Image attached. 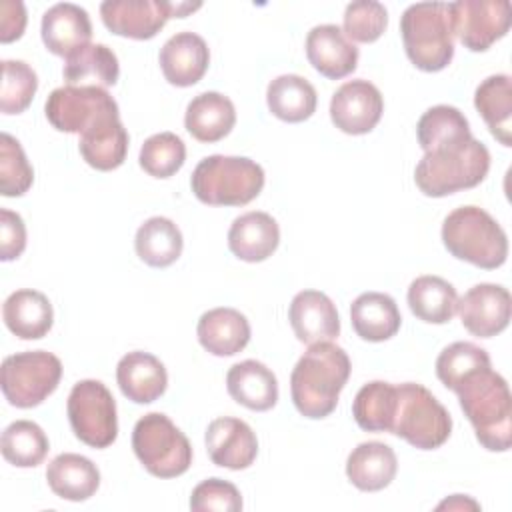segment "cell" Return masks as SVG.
I'll list each match as a JSON object with an SVG mask.
<instances>
[{"mask_svg":"<svg viewBox=\"0 0 512 512\" xmlns=\"http://www.w3.org/2000/svg\"><path fill=\"white\" fill-rule=\"evenodd\" d=\"M446 250L484 270L500 268L508 258V238L502 226L478 206L454 208L442 222Z\"/></svg>","mask_w":512,"mask_h":512,"instance_id":"5b68a950","label":"cell"},{"mask_svg":"<svg viewBox=\"0 0 512 512\" xmlns=\"http://www.w3.org/2000/svg\"><path fill=\"white\" fill-rule=\"evenodd\" d=\"M38 90V76L22 60H2L0 110L4 114L24 112Z\"/></svg>","mask_w":512,"mask_h":512,"instance_id":"60d3db41","label":"cell"},{"mask_svg":"<svg viewBox=\"0 0 512 512\" xmlns=\"http://www.w3.org/2000/svg\"><path fill=\"white\" fill-rule=\"evenodd\" d=\"M306 56L312 68L330 80H340L358 66L356 44L336 24H320L308 32Z\"/></svg>","mask_w":512,"mask_h":512,"instance_id":"ac0fdd59","label":"cell"},{"mask_svg":"<svg viewBox=\"0 0 512 512\" xmlns=\"http://www.w3.org/2000/svg\"><path fill=\"white\" fill-rule=\"evenodd\" d=\"M510 292L500 284L482 282L472 286L458 300V316L462 326L478 338H492L506 330L510 322Z\"/></svg>","mask_w":512,"mask_h":512,"instance_id":"9a60e30c","label":"cell"},{"mask_svg":"<svg viewBox=\"0 0 512 512\" xmlns=\"http://www.w3.org/2000/svg\"><path fill=\"white\" fill-rule=\"evenodd\" d=\"M160 68L172 86H194L202 80L210 64V50L196 32H176L160 48Z\"/></svg>","mask_w":512,"mask_h":512,"instance_id":"ffe728a7","label":"cell"},{"mask_svg":"<svg viewBox=\"0 0 512 512\" xmlns=\"http://www.w3.org/2000/svg\"><path fill=\"white\" fill-rule=\"evenodd\" d=\"M62 74L66 86L108 88L118 82L120 66L112 48L106 44H88L64 58Z\"/></svg>","mask_w":512,"mask_h":512,"instance_id":"1f68e13d","label":"cell"},{"mask_svg":"<svg viewBox=\"0 0 512 512\" xmlns=\"http://www.w3.org/2000/svg\"><path fill=\"white\" fill-rule=\"evenodd\" d=\"M268 110L284 122H304L316 112L318 96L314 86L298 74H282L266 88Z\"/></svg>","mask_w":512,"mask_h":512,"instance_id":"836d02e7","label":"cell"},{"mask_svg":"<svg viewBox=\"0 0 512 512\" xmlns=\"http://www.w3.org/2000/svg\"><path fill=\"white\" fill-rule=\"evenodd\" d=\"M474 106L484 118L490 134L512 146V80L508 74H492L474 92Z\"/></svg>","mask_w":512,"mask_h":512,"instance_id":"4dcf8cb0","label":"cell"},{"mask_svg":"<svg viewBox=\"0 0 512 512\" xmlns=\"http://www.w3.org/2000/svg\"><path fill=\"white\" fill-rule=\"evenodd\" d=\"M416 136L418 144L424 152L456 140L470 138V124L466 116L456 108L448 104H438L428 108L418 124H416Z\"/></svg>","mask_w":512,"mask_h":512,"instance_id":"74e56055","label":"cell"},{"mask_svg":"<svg viewBox=\"0 0 512 512\" xmlns=\"http://www.w3.org/2000/svg\"><path fill=\"white\" fill-rule=\"evenodd\" d=\"M200 2H166V0H106L100 4L104 26L124 38L150 40L170 18H184L198 10Z\"/></svg>","mask_w":512,"mask_h":512,"instance_id":"8fae6325","label":"cell"},{"mask_svg":"<svg viewBox=\"0 0 512 512\" xmlns=\"http://www.w3.org/2000/svg\"><path fill=\"white\" fill-rule=\"evenodd\" d=\"M50 490L70 502H84L96 494L100 486V472L96 464L80 454H58L46 468Z\"/></svg>","mask_w":512,"mask_h":512,"instance_id":"83f0119b","label":"cell"},{"mask_svg":"<svg viewBox=\"0 0 512 512\" xmlns=\"http://www.w3.org/2000/svg\"><path fill=\"white\" fill-rule=\"evenodd\" d=\"M226 388L232 400L254 412H266L278 402V380L274 372L258 360H242L230 366Z\"/></svg>","mask_w":512,"mask_h":512,"instance_id":"d4e9b609","label":"cell"},{"mask_svg":"<svg viewBox=\"0 0 512 512\" xmlns=\"http://www.w3.org/2000/svg\"><path fill=\"white\" fill-rule=\"evenodd\" d=\"M2 318L14 336L22 340H40L54 324V310L46 294L22 288L4 300Z\"/></svg>","mask_w":512,"mask_h":512,"instance_id":"cb8c5ba5","label":"cell"},{"mask_svg":"<svg viewBox=\"0 0 512 512\" xmlns=\"http://www.w3.org/2000/svg\"><path fill=\"white\" fill-rule=\"evenodd\" d=\"M186 160V146L174 132H158L144 140L140 148V168L154 178L174 176Z\"/></svg>","mask_w":512,"mask_h":512,"instance_id":"ab89813d","label":"cell"},{"mask_svg":"<svg viewBox=\"0 0 512 512\" xmlns=\"http://www.w3.org/2000/svg\"><path fill=\"white\" fill-rule=\"evenodd\" d=\"M396 410V386L384 380L364 384L352 402V416L366 432H390Z\"/></svg>","mask_w":512,"mask_h":512,"instance_id":"d590c367","label":"cell"},{"mask_svg":"<svg viewBox=\"0 0 512 512\" xmlns=\"http://www.w3.org/2000/svg\"><path fill=\"white\" fill-rule=\"evenodd\" d=\"M26 248V226L20 214L2 208L0 210V260L10 262L18 258Z\"/></svg>","mask_w":512,"mask_h":512,"instance_id":"f6af8a7d","label":"cell"},{"mask_svg":"<svg viewBox=\"0 0 512 512\" xmlns=\"http://www.w3.org/2000/svg\"><path fill=\"white\" fill-rule=\"evenodd\" d=\"M452 432V418L438 398L422 384L396 386V410L390 434L418 450L440 448Z\"/></svg>","mask_w":512,"mask_h":512,"instance_id":"52a82bcc","label":"cell"},{"mask_svg":"<svg viewBox=\"0 0 512 512\" xmlns=\"http://www.w3.org/2000/svg\"><path fill=\"white\" fill-rule=\"evenodd\" d=\"M350 322L362 340L384 342L396 336L402 316L392 296L384 292H364L350 306Z\"/></svg>","mask_w":512,"mask_h":512,"instance_id":"f546056e","label":"cell"},{"mask_svg":"<svg viewBox=\"0 0 512 512\" xmlns=\"http://www.w3.org/2000/svg\"><path fill=\"white\" fill-rule=\"evenodd\" d=\"M450 12L454 36L472 52L488 50L510 28L508 0H458Z\"/></svg>","mask_w":512,"mask_h":512,"instance_id":"4fadbf2b","label":"cell"},{"mask_svg":"<svg viewBox=\"0 0 512 512\" xmlns=\"http://www.w3.org/2000/svg\"><path fill=\"white\" fill-rule=\"evenodd\" d=\"M442 508H448V510H452V508H458V510L474 508V510H478L480 504L470 500V498H466V496H462V494H454L450 500H444L442 504H438V510H442Z\"/></svg>","mask_w":512,"mask_h":512,"instance_id":"7dc6e473","label":"cell"},{"mask_svg":"<svg viewBox=\"0 0 512 512\" xmlns=\"http://www.w3.org/2000/svg\"><path fill=\"white\" fill-rule=\"evenodd\" d=\"M206 448L210 460L228 470H244L252 466L258 454V440L254 430L240 418L222 416L206 428Z\"/></svg>","mask_w":512,"mask_h":512,"instance_id":"2e32d148","label":"cell"},{"mask_svg":"<svg viewBox=\"0 0 512 512\" xmlns=\"http://www.w3.org/2000/svg\"><path fill=\"white\" fill-rule=\"evenodd\" d=\"M198 342L214 356H234L250 342V322L236 308H212L204 312L196 326Z\"/></svg>","mask_w":512,"mask_h":512,"instance_id":"603a6c76","label":"cell"},{"mask_svg":"<svg viewBox=\"0 0 512 512\" xmlns=\"http://www.w3.org/2000/svg\"><path fill=\"white\" fill-rule=\"evenodd\" d=\"M44 112L48 122L68 134H82L96 122L120 116L116 100L98 86H62L48 94Z\"/></svg>","mask_w":512,"mask_h":512,"instance_id":"7c38bea8","label":"cell"},{"mask_svg":"<svg viewBox=\"0 0 512 512\" xmlns=\"http://www.w3.org/2000/svg\"><path fill=\"white\" fill-rule=\"evenodd\" d=\"M350 370V358L338 344H310L290 374V394L296 410L312 420L332 414Z\"/></svg>","mask_w":512,"mask_h":512,"instance_id":"6da1fadb","label":"cell"},{"mask_svg":"<svg viewBox=\"0 0 512 512\" xmlns=\"http://www.w3.org/2000/svg\"><path fill=\"white\" fill-rule=\"evenodd\" d=\"M62 362L46 350H26L6 356L0 370L4 398L16 408L42 404L60 384Z\"/></svg>","mask_w":512,"mask_h":512,"instance_id":"9c48e42d","label":"cell"},{"mask_svg":"<svg viewBox=\"0 0 512 512\" xmlns=\"http://www.w3.org/2000/svg\"><path fill=\"white\" fill-rule=\"evenodd\" d=\"M190 508L194 512H238L242 510V496L232 482L208 478L192 490Z\"/></svg>","mask_w":512,"mask_h":512,"instance_id":"ee69618b","label":"cell"},{"mask_svg":"<svg viewBox=\"0 0 512 512\" xmlns=\"http://www.w3.org/2000/svg\"><path fill=\"white\" fill-rule=\"evenodd\" d=\"M26 8L20 0H2L0 4V42L18 40L26 28Z\"/></svg>","mask_w":512,"mask_h":512,"instance_id":"bcb514c9","label":"cell"},{"mask_svg":"<svg viewBox=\"0 0 512 512\" xmlns=\"http://www.w3.org/2000/svg\"><path fill=\"white\" fill-rule=\"evenodd\" d=\"M398 472L394 450L378 440L358 444L346 460L348 480L362 492H378L386 488Z\"/></svg>","mask_w":512,"mask_h":512,"instance_id":"484cf974","label":"cell"},{"mask_svg":"<svg viewBox=\"0 0 512 512\" xmlns=\"http://www.w3.org/2000/svg\"><path fill=\"white\" fill-rule=\"evenodd\" d=\"M66 412L74 436L92 448H108L118 436L116 400L100 380H80L72 386Z\"/></svg>","mask_w":512,"mask_h":512,"instance_id":"30bf717a","label":"cell"},{"mask_svg":"<svg viewBox=\"0 0 512 512\" xmlns=\"http://www.w3.org/2000/svg\"><path fill=\"white\" fill-rule=\"evenodd\" d=\"M132 448L140 464L156 478H176L192 464L188 438L162 412L144 414L134 424Z\"/></svg>","mask_w":512,"mask_h":512,"instance_id":"ba28073f","label":"cell"},{"mask_svg":"<svg viewBox=\"0 0 512 512\" xmlns=\"http://www.w3.org/2000/svg\"><path fill=\"white\" fill-rule=\"evenodd\" d=\"M116 380L120 392L128 400L136 404H150L166 392L168 372L154 354L134 350L120 358L116 366Z\"/></svg>","mask_w":512,"mask_h":512,"instance_id":"44dd1931","label":"cell"},{"mask_svg":"<svg viewBox=\"0 0 512 512\" xmlns=\"http://www.w3.org/2000/svg\"><path fill=\"white\" fill-rule=\"evenodd\" d=\"M488 366L492 364L484 348L476 346L474 342H454L438 354L436 376L448 390L454 392L464 378Z\"/></svg>","mask_w":512,"mask_h":512,"instance_id":"f35d334b","label":"cell"},{"mask_svg":"<svg viewBox=\"0 0 512 512\" xmlns=\"http://www.w3.org/2000/svg\"><path fill=\"white\" fill-rule=\"evenodd\" d=\"M190 186L202 204L244 206L262 192L264 170L246 156L212 154L196 164Z\"/></svg>","mask_w":512,"mask_h":512,"instance_id":"8992f818","label":"cell"},{"mask_svg":"<svg viewBox=\"0 0 512 512\" xmlns=\"http://www.w3.org/2000/svg\"><path fill=\"white\" fill-rule=\"evenodd\" d=\"M280 244L278 222L260 210L234 218L228 230L230 252L244 262H262L270 258Z\"/></svg>","mask_w":512,"mask_h":512,"instance_id":"7402d4cb","label":"cell"},{"mask_svg":"<svg viewBox=\"0 0 512 512\" xmlns=\"http://www.w3.org/2000/svg\"><path fill=\"white\" fill-rule=\"evenodd\" d=\"M384 112V98L380 90L364 80L344 82L330 100V118L344 134L360 136L376 128Z\"/></svg>","mask_w":512,"mask_h":512,"instance_id":"5bb4252c","label":"cell"},{"mask_svg":"<svg viewBox=\"0 0 512 512\" xmlns=\"http://www.w3.org/2000/svg\"><path fill=\"white\" fill-rule=\"evenodd\" d=\"M34 182V170L20 146V142L8 132L0 134V192L14 198L30 190Z\"/></svg>","mask_w":512,"mask_h":512,"instance_id":"b9f144b4","label":"cell"},{"mask_svg":"<svg viewBox=\"0 0 512 512\" xmlns=\"http://www.w3.org/2000/svg\"><path fill=\"white\" fill-rule=\"evenodd\" d=\"M40 34L44 46L52 54L68 58L90 44L92 22L82 6L58 2L44 12Z\"/></svg>","mask_w":512,"mask_h":512,"instance_id":"d6986e66","label":"cell"},{"mask_svg":"<svg viewBox=\"0 0 512 512\" xmlns=\"http://www.w3.org/2000/svg\"><path fill=\"white\" fill-rule=\"evenodd\" d=\"M80 156L96 170L108 172L122 166L128 152V132L120 116H110L80 134Z\"/></svg>","mask_w":512,"mask_h":512,"instance_id":"f1b7e54d","label":"cell"},{"mask_svg":"<svg viewBox=\"0 0 512 512\" xmlns=\"http://www.w3.org/2000/svg\"><path fill=\"white\" fill-rule=\"evenodd\" d=\"M134 248L138 258L152 268L174 264L184 248L180 228L164 216H152L136 230Z\"/></svg>","mask_w":512,"mask_h":512,"instance_id":"e575fe53","label":"cell"},{"mask_svg":"<svg viewBox=\"0 0 512 512\" xmlns=\"http://www.w3.org/2000/svg\"><path fill=\"white\" fill-rule=\"evenodd\" d=\"M0 450L6 462L18 468H34L44 462L50 442L44 430L32 420L8 424L0 438Z\"/></svg>","mask_w":512,"mask_h":512,"instance_id":"8d00e7d4","label":"cell"},{"mask_svg":"<svg viewBox=\"0 0 512 512\" xmlns=\"http://www.w3.org/2000/svg\"><path fill=\"white\" fill-rule=\"evenodd\" d=\"M388 26V10L376 0H356L344 10V34L348 40L376 42Z\"/></svg>","mask_w":512,"mask_h":512,"instance_id":"7bdbcfd3","label":"cell"},{"mask_svg":"<svg viewBox=\"0 0 512 512\" xmlns=\"http://www.w3.org/2000/svg\"><path fill=\"white\" fill-rule=\"evenodd\" d=\"M288 320L296 338L304 344L332 342L340 334L336 304L320 290L298 292L288 308Z\"/></svg>","mask_w":512,"mask_h":512,"instance_id":"e0dca14e","label":"cell"},{"mask_svg":"<svg viewBox=\"0 0 512 512\" xmlns=\"http://www.w3.org/2000/svg\"><path fill=\"white\" fill-rule=\"evenodd\" d=\"M406 56L424 72H440L454 58L450 2H416L400 16Z\"/></svg>","mask_w":512,"mask_h":512,"instance_id":"277c9868","label":"cell"},{"mask_svg":"<svg viewBox=\"0 0 512 512\" xmlns=\"http://www.w3.org/2000/svg\"><path fill=\"white\" fill-rule=\"evenodd\" d=\"M406 298L412 314L428 324L450 322L458 308L456 288L448 280L432 274L412 280Z\"/></svg>","mask_w":512,"mask_h":512,"instance_id":"d6a6232c","label":"cell"},{"mask_svg":"<svg viewBox=\"0 0 512 512\" xmlns=\"http://www.w3.org/2000/svg\"><path fill=\"white\" fill-rule=\"evenodd\" d=\"M490 170V152L474 136L440 144L420 158L414 182L422 194L442 198L478 186Z\"/></svg>","mask_w":512,"mask_h":512,"instance_id":"3957f363","label":"cell"},{"mask_svg":"<svg viewBox=\"0 0 512 512\" xmlns=\"http://www.w3.org/2000/svg\"><path fill=\"white\" fill-rule=\"evenodd\" d=\"M454 392L464 416L474 426L478 442L490 452H506L512 444V396L508 382L488 366L464 378Z\"/></svg>","mask_w":512,"mask_h":512,"instance_id":"7a4b0ae2","label":"cell"},{"mask_svg":"<svg viewBox=\"0 0 512 512\" xmlns=\"http://www.w3.org/2000/svg\"><path fill=\"white\" fill-rule=\"evenodd\" d=\"M234 124L236 108L232 100L220 92H202L186 106L184 126L198 142H218L230 134Z\"/></svg>","mask_w":512,"mask_h":512,"instance_id":"4316f807","label":"cell"}]
</instances>
